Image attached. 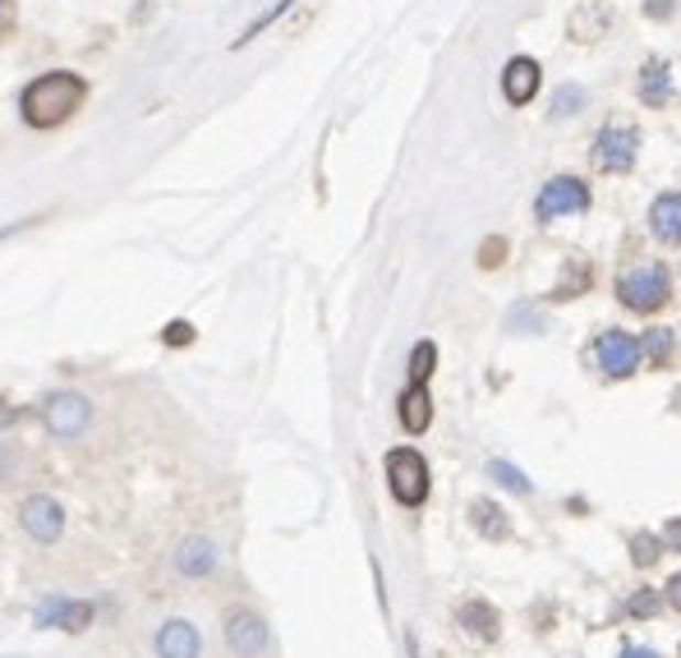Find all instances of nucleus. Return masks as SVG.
I'll list each match as a JSON object with an SVG mask.
<instances>
[{
    "instance_id": "bb28decb",
    "label": "nucleus",
    "mask_w": 681,
    "mask_h": 658,
    "mask_svg": "<svg viewBox=\"0 0 681 658\" xmlns=\"http://www.w3.org/2000/svg\"><path fill=\"white\" fill-rule=\"evenodd\" d=\"M493 262H502V240H493V245H484V268H493Z\"/></svg>"
},
{
    "instance_id": "1a4fd4ad",
    "label": "nucleus",
    "mask_w": 681,
    "mask_h": 658,
    "mask_svg": "<svg viewBox=\"0 0 681 658\" xmlns=\"http://www.w3.org/2000/svg\"><path fill=\"white\" fill-rule=\"evenodd\" d=\"M93 603L88 598H61V594H51L42 598L37 608H33V622L37 626H61V630H88L93 626Z\"/></svg>"
},
{
    "instance_id": "423d86ee",
    "label": "nucleus",
    "mask_w": 681,
    "mask_h": 658,
    "mask_svg": "<svg viewBox=\"0 0 681 658\" xmlns=\"http://www.w3.org/2000/svg\"><path fill=\"white\" fill-rule=\"evenodd\" d=\"M19 520H23V530H29L37 543H56L65 535V507L56 503V497H46V493L23 497Z\"/></svg>"
},
{
    "instance_id": "cd10ccee",
    "label": "nucleus",
    "mask_w": 681,
    "mask_h": 658,
    "mask_svg": "<svg viewBox=\"0 0 681 658\" xmlns=\"http://www.w3.org/2000/svg\"><path fill=\"white\" fill-rule=\"evenodd\" d=\"M668 603L681 613V575H672V581H668Z\"/></svg>"
},
{
    "instance_id": "b1692460",
    "label": "nucleus",
    "mask_w": 681,
    "mask_h": 658,
    "mask_svg": "<svg viewBox=\"0 0 681 658\" xmlns=\"http://www.w3.org/2000/svg\"><path fill=\"white\" fill-rule=\"evenodd\" d=\"M14 470H19V452H14L10 442H0V484L14 479Z\"/></svg>"
},
{
    "instance_id": "7ed1b4c3",
    "label": "nucleus",
    "mask_w": 681,
    "mask_h": 658,
    "mask_svg": "<svg viewBox=\"0 0 681 658\" xmlns=\"http://www.w3.org/2000/svg\"><path fill=\"white\" fill-rule=\"evenodd\" d=\"M387 484H391V497H397L401 507H419L429 497V465H424V456H419L414 446H397V452L387 456Z\"/></svg>"
},
{
    "instance_id": "c756f323",
    "label": "nucleus",
    "mask_w": 681,
    "mask_h": 658,
    "mask_svg": "<svg viewBox=\"0 0 681 658\" xmlns=\"http://www.w3.org/2000/svg\"><path fill=\"white\" fill-rule=\"evenodd\" d=\"M663 539H668V548H681V520H672V525H668Z\"/></svg>"
},
{
    "instance_id": "39448f33",
    "label": "nucleus",
    "mask_w": 681,
    "mask_h": 658,
    "mask_svg": "<svg viewBox=\"0 0 681 658\" xmlns=\"http://www.w3.org/2000/svg\"><path fill=\"white\" fill-rule=\"evenodd\" d=\"M590 207V190L575 175H558V180H548L543 184V194L534 203V213L539 222H553V217H571V213H585Z\"/></svg>"
},
{
    "instance_id": "7c9ffc66",
    "label": "nucleus",
    "mask_w": 681,
    "mask_h": 658,
    "mask_svg": "<svg viewBox=\"0 0 681 658\" xmlns=\"http://www.w3.org/2000/svg\"><path fill=\"white\" fill-rule=\"evenodd\" d=\"M621 658H659L653 649H640V645H631V649H621Z\"/></svg>"
},
{
    "instance_id": "0eeeda50",
    "label": "nucleus",
    "mask_w": 681,
    "mask_h": 658,
    "mask_svg": "<svg viewBox=\"0 0 681 658\" xmlns=\"http://www.w3.org/2000/svg\"><path fill=\"white\" fill-rule=\"evenodd\" d=\"M636 129H626V125H608L604 134L594 139V166L598 171H613V175H621V171H631L636 166Z\"/></svg>"
},
{
    "instance_id": "f8f14e48",
    "label": "nucleus",
    "mask_w": 681,
    "mask_h": 658,
    "mask_svg": "<svg viewBox=\"0 0 681 658\" xmlns=\"http://www.w3.org/2000/svg\"><path fill=\"white\" fill-rule=\"evenodd\" d=\"M221 562V548L213 539H185L175 548V571L190 575V581H203V575H213Z\"/></svg>"
},
{
    "instance_id": "20e7f679",
    "label": "nucleus",
    "mask_w": 681,
    "mask_h": 658,
    "mask_svg": "<svg viewBox=\"0 0 681 658\" xmlns=\"http://www.w3.org/2000/svg\"><path fill=\"white\" fill-rule=\"evenodd\" d=\"M88 419H93V406L78 391H51L42 401V424L51 438H78L88 429Z\"/></svg>"
},
{
    "instance_id": "4468645a",
    "label": "nucleus",
    "mask_w": 681,
    "mask_h": 658,
    "mask_svg": "<svg viewBox=\"0 0 681 658\" xmlns=\"http://www.w3.org/2000/svg\"><path fill=\"white\" fill-rule=\"evenodd\" d=\"M649 226L663 245H681V194H663L649 207Z\"/></svg>"
},
{
    "instance_id": "dca6fc26",
    "label": "nucleus",
    "mask_w": 681,
    "mask_h": 658,
    "mask_svg": "<svg viewBox=\"0 0 681 658\" xmlns=\"http://www.w3.org/2000/svg\"><path fill=\"white\" fill-rule=\"evenodd\" d=\"M456 617H461V626L469 630L475 640H493L497 636V613L488 608V603H479V598H469V603H461L456 608Z\"/></svg>"
},
{
    "instance_id": "2eb2a0df",
    "label": "nucleus",
    "mask_w": 681,
    "mask_h": 658,
    "mask_svg": "<svg viewBox=\"0 0 681 658\" xmlns=\"http://www.w3.org/2000/svg\"><path fill=\"white\" fill-rule=\"evenodd\" d=\"M401 424H406V433H424L433 424V401H429V387L424 382H414L406 397H401Z\"/></svg>"
},
{
    "instance_id": "6e6552de",
    "label": "nucleus",
    "mask_w": 681,
    "mask_h": 658,
    "mask_svg": "<svg viewBox=\"0 0 681 658\" xmlns=\"http://www.w3.org/2000/svg\"><path fill=\"white\" fill-rule=\"evenodd\" d=\"M594 359L608 378H631L640 368V341L626 336V332H604L594 341Z\"/></svg>"
},
{
    "instance_id": "a878e982",
    "label": "nucleus",
    "mask_w": 681,
    "mask_h": 658,
    "mask_svg": "<svg viewBox=\"0 0 681 658\" xmlns=\"http://www.w3.org/2000/svg\"><path fill=\"white\" fill-rule=\"evenodd\" d=\"M190 341H194V327L190 323H171L166 327V346H190Z\"/></svg>"
},
{
    "instance_id": "aec40b11",
    "label": "nucleus",
    "mask_w": 681,
    "mask_h": 658,
    "mask_svg": "<svg viewBox=\"0 0 681 658\" xmlns=\"http://www.w3.org/2000/svg\"><path fill=\"white\" fill-rule=\"evenodd\" d=\"M488 475H493L497 484H502V488H511V493H530V479L520 475L516 465H507V461H493V465H488Z\"/></svg>"
},
{
    "instance_id": "4be33fe9",
    "label": "nucleus",
    "mask_w": 681,
    "mask_h": 658,
    "mask_svg": "<svg viewBox=\"0 0 681 658\" xmlns=\"http://www.w3.org/2000/svg\"><path fill=\"white\" fill-rule=\"evenodd\" d=\"M631 558H636L640 567L659 562V539H653V535H636V543H631Z\"/></svg>"
},
{
    "instance_id": "f257e3e1",
    "label": "nucleus",
    "mask_w": 681,
    "mask_h": 658,
    "mask_svg": "<svg viewBox=\"0 0 681 658\" xmlns=\"http://www.w3.org/2000/svg\"><path fill=\"white\" fill-rule=\"evenodd\" d=\"M78 101H84V78L69 74V69H51L23 88L19 111L33 129H56L78 111Z\"/></svg>"
},
{
    "instance_id": "9b49d317",
    "label": "nucleus",
    "mask_w": 681,
    "mask_h": 658,
    "mask_svg": "<svg viewBox=\"0 0 681 658\" xmlns=\"http://www.w3.org/2000/svg\"><path fill=\"white\" fill-rule=\"evenodd\" d=\"M203 654V636L198 626L185 617H171L156 630V658H198Z\"/></svg>"
},
{
    "instance_id": "9d476101",
    "label": "nucleus",
    "mask_w": 681,
    "mask_h": 658,
    "mask_svg": "<svg viewBox=\"0 0 681 658\" xmlns=\"http://www.w3.org/2000/svg\"><path fill=\"white\" fill-rule=\"evenodd\" d=\"M226 645L240 654V658H258V654L268 649V622L258 617V613H249V608H235L226 617Z\"/></svg>"
},
{
    "instance_id": "ddd939ff",
    "label": "nucleus",
    "mask_w": 681,
    "mask_h": 658,
    "mask_svg": "<svg viewBox=\"0 0 681 658\" xmlns=\"http://www.w3.org/2000/svg\"><path fill=\"white\" fill-rule=\"evenodd\" d=\"M502 93L511 107H526V101L539 93V65L530 56H516L507 69H502Z\"/></svg>"
},
{
    "instance_id": "393cba45",
    "label": "nucleus",
    "mask_w": 681,
    "mask_h": 658,
    "mask_svg": "<svg viewBox=\"0 0 681 658\" xmlns=\"http://www.w3.org/2000/svg\"><path fill=\"white\" fill-rule=\"evenodd\" d=\"M653 613H659V594L645 590V594L631 598V617H653Z\"/></svg>"
},
{
    "instance_id": "a211bd4d",
    "label": "nucleus",
    "mask_w": 681,
    "mask_h": 658,
    "mask_svg": "<svg viewBox=\"0 0 681 658\" xmlns=\"http://www.w3.org/2000/svg\"><path fill=\"white\" fill-rule=\"evenodd\" d=\"M469 516H475V530H479L484 539H507V535H511V525H507L502 507H493V503H475V507H469Z\"/></svg>"
},
{
    "instance_id": "f03ea898",
    "label": "nucleus",
    "mask_w": 681,
    "mask_h": 658,
    "mask_svg": "<svg viewBox=\"0 0 681 658\" xmlns=\"http://www.w3.org/2000/svg\"><path fill=\"white\" fill-rule=\"evenodd\" d=\"M617 295L626 309L636 313H653L668 304V272L663 262H636V268H626L621 281H617Z\"/></svg>"
},
{
    "instance_id": "6ab92c4d",
    "label": "nucleus",
    "mask_w": 681,
    "mask_h": 658,
    "mask_svg": "<svg viewBox=\"0 0 681 658\" xmlns=\"http://www.w3.org/2000/svg\"><path fill=\"white\" fill-rule=\"evenodd\" d=\"M433 364H437V346H433V341H419L414 355H410V378L414 382H429L433 378Z\"/></svg>"
},
{
    "instance_id": "c85d7f7f",
    "label": "nucleus",
    "mask_w": 681,
    "mask_h": 658,
    "mask_svg": "<svg viewBox=\"0 0 681 658\" xmlns=\"http://www.w3.org/2000/svg\"><path fill=\"white\" fill-rule=\"evenodd\" d=\"M649 14L653 19H668L672 14V0H649Z\"/></svg>"
},
{
    "instance_id": "f3484780",
    "label": "nucleus",
    "mask_w": 681,
    "mask_h": 658,
    "mask_svg": "<svg viewBox=\"0 0 681 658\" xmlns=\"http://www.w3.org/2000/svg\"><path fill=\"white\" fill-rule=\"evenodd\" d=\"M668 97H672L668 65H663V61H649L645 74H640V101H645V107H663Z\"/></svg>"
},
{
    "instance_id": "5701e85b",
    "label": "nucleus",
    "mask_w": 681,
    "mask_h": 658,
    "mask_svg": "<svg viewBox=\"0 0 681 658\" xmlns=\"http://www.w3.org/2000/svg\"><path fill=\"white\" fill-rule=\"evenodd\" d=\"M581 101H585V93H581V88H562V93H558V101H553V116H571L575 107H581Z\"/></svg>"
},
{
    "instance_id": "2f4dec72",
    "label": "nucleus",
    "mask_w": 681,
    "mask_h": 658,
    "mask_svg": "<svg viewBox=\"0 0 681 658\" xmlns=\"http://www.w3.org/2000/svg\"><path fill=\"white\" fill-rule=\"evenodd\" d=\"M6 23H10V0H0V33H6Z\"/></svg>"
},
{
    "instance_id": "473e14b6",
    "label": "nucleus",
    "mask_w": 681,
    "mask_h": 658,
    "mask_svg": "<svg viewBox=\"0 0 681 658\" xmlns=\"http://www.w3.org/2000/svg\"><path fill=\"white\" fill-rule=\"evenodd\" d=\"M10 419H14V410H0V424H10Z\"/></svg>"
},
{
    "instance_id": "412c9836",
    "label": "nucleus",
    "mask_w": 681,
    "mask_h": 658,
    "mask_svg": "<svg viewBox=\"0 0 681 658\" xmlns=\"http://www.w3.org/2000/svg\"><path fill=\"white\" fill-rule=\"evenodd\" d=\"M645 350H649V359H653V364H663V359H668V350H672V332H663V327L645 332Z\"/></svg>"
}]
</instances>
